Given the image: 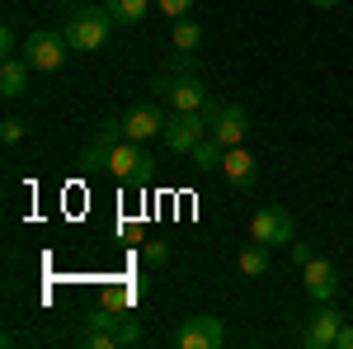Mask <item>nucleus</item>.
Wrapping results in <instances>:
<instances>
[{"label":"nucleus","instance_id":"7","mask_svg":"<svg viewBox=\"0 0 353 349\" xmlns=\"http://www.w3.org/2000/svg\"><path fill=\"white\" fill-rule=\"evenodd\" d=\"M344 330V317L334 312V302H316V312L306 317V330H301V345L306 349H334Z\"/></svg>","mask_w":353,"mask_h":349},{"label":"nucleus","instance_id":"9","mask_svg":"<svg viewBox=\"0 0 353 349\" xmlns=\"http://www.w3.org/2000/svg\"><path fill=\"white\" fill-rule=\"evenodd\" d=\"M165 113L161 104H132L123 113V137H132V142H151V137L165 133Z\"/></svg>","mask_w":353,"mask_h":349},{"label":"nucleus","instance_id":"18","mask_svg":"<svg viewBox=\"0 0 353 349\" xmlns=\"http://www.w3.org/2000/svg\"><path fill=\"white\" fill-rule=\"evenodd\" d=\"M236 269H241L245 279H264V274H269V245H245L241 255H236Z\"/></svg>","mask_w":353,"mask_h":349},{"label":"nucleus","instance_id":"4","mask_svg":"<svg viewBox=\"0 0 353 349\" xmlns=\"http://www.w3.org/2000/svg\"><path fill=\"white\" fill-rule=\"evenodd\" d=\"M212 118H217V104H212V109H203V113H174V109H170L161 142L170 147V151H174V156H189L193 147H198L203 137L212 133Z\"/></svg>","mask_w":353,"mask_h":349},{"label":"nucleus","instance_id":"14","mask_svg":"<svg viewBox=\"0 0 353 349\" xmlns=\"http://www.w3.org/2000/svg\"><path fill=\"white\" fill-rule=\"evenodd\" d=\"M28 71H33V66H28L24 57H5V66H0V95H5V100H19L28 90Z\"/></svg>","mask_w":353,"mask_h":349},{"label":"nucleus","instance_id":"1","mask_svg":"<svg viewBox=\"0 0 353 349\" xmlns=\"http://www.w3.org/2000/svg\"><path fill=\"white\" fill-rule=\"evenodd\" d=\"M151 90L174 113H203V109H212V95H208V85L198 81V71H161L151 81Z\"/></svg>","mask_w":353,"mask_h":349},{"label":"nucleus","instance_id":"22","mask_svg":"<svg viewBox=\"0 0 353 349\" xmlns=\"http://www.w3.org/2000/svg\"><path fill=\"white\" fill-rule=\"evenodd\" d=\"M156 10L170 15V24H174V19H184V15L193 10V0H156Z\"/></svg>","mask_w":353,"mask_h":349},{"label":"nucleus","instance_id":"19","mask_svg":"<svg viewBox=\"0 0 353 349\" xmlns=\"http://www.w3.org/2000/svg\"><path fill=\"white\" fill-rule=\"evenodd\" d=\"M141 260H146L151 269H165V265H170V245H165V241H146V245H141Z\"/></svg>","mask_w":353,"mask_h":349},{"label":"nucleus","instance_id":"13","mask_svg":"<svg viewBox=\"0 0 353 349\" xmlns=\"http://www.w3.org/2000/svg\"><path fill=\"white\" fill-rule=\"evenodd\" d=\"M245 133H250V113L241 104H217V118H212V137L221 147H241Z\"/></svg>","mask_w":353,"mask_h":349},{"label":"nucleus","instance_id":"17","mask_svg":"<svg viewBox=\"0 0 353 349\" xmlns=\"http://www.w3.org/2000/svg\"><path fill=\"white\" fill-rule=\"evenodd\" d=\"M189 156H193V165H198V175H212V170H221V156H226V147H221L217 137L208 133V137H203V142H198V147L189 151Z\"/></svg>","mask_w":353,"mask_h":349},{"label":"nucleus","instance_id":"15","mask_svg":"<svg viewBox=\"0 0 353 349\" xmlns=\"http://www.w3.org/2000/svg\"><path fill=\"white\" fill-rule=\"evenodd\" d=\"M104 10L113 15V24H118V28H137L141 19H146L151 0H104Z\"/></svg>","mask_w":353,"mask_h":349},{"label":"nucleus","instance_id":"5","mask_svg":"<svg viewBox=\"0 0 353 349\" xmlns=\"http://www.w3.org/2000/svg\"><path fill=\"white\" fill-rule=\"evenodd\" d=\"M66 53H71L66 33H57V28H33L19 57H24L33 71H61V66H66Z\"/></svg>","mask_w":353,"mask_h":349},{"label":"nucleus","instance_id":"21","mask_svg":"<svg viewBox=\"0 0 353 349\" xmlns=\"http://www.w3.org/2000/svg\"><path fill=\"white\" fill-rule=\"evenodd\" d=\"M19 53H24V48H19V38H14V24L5 19V24H0V57H19Z\"/></svg>","mask_w":353,"mask_h":349},{"label":"nucleus","instance_id":"2","mask_svg":"<svg viewBox=\"0 0 353 349\" xmlns=\"http://www.w3.org/2000/svg\"><path fill=\"white\" fill-rule=\"evenodd\" d=\"M113 15L104 5H81V10H71V19H66V43H71V53H99L104 43H109L113 33Z\"/></svg>","mask_w":353,"mask_h":349},{"label":"nucleus","instance_id":"3","mask_svg":"<svg viewBox=\"0 0 353 349\" xmlns=\"http://www.w3.org/2000/svg\"><path fill=\"white\" fill-rule=\"evenodd\" d=\"M118 185L128 189H146L151 185V175H156V161H151V151H146V142H132V137H123L118 147L109 151V161H104Z\"/></svg>","mask_w":353,"mask_h":349},{"label":"nucleus","instance_id":"12","mask_svg":"<svg viewBox=\"0 0 353 349\" xmlns=\"http://www.w3.org/2000/svg\"><path fill=\"white\" fill-rule=\"evenodd\" d=\"M301 283H306V297H311V302H334L339 274H334V265H330V260L311 255V260L301 265Z\"/></svg>","mask_w":353,"mask_h":349},{"label":"nucleus","instance_id":"20","mask_svg":"<svg viewBox=\"0 0 353 349\" xmlns=\"http://www.w3.org/2000/svg\"><path fill=\"white\" fill-rule=\"evenodd\" d=\"M24 118H5V123H0V142H5V147H14V142H24Z\"/></svg>","mask_w":353,"mask_h":349},{"label":"nucleus","instance_id":"23","mask_svg":"<svg viewBox=\"0 0 353 349\" xmlns=\"http://www.w3.org/2000/svg\"><path fill=\"white\" fill-rule=\"evenodd\" d=\"M288 250H292V260H297V265H306V260H311V245H306V241H292Z\"/></svg>","mask_w":353,"mask_h":349},{"label":"nucleus","instance_id":"6","mask_svg":"<svg viewBox=\"0 0 353 349\" xmlns=\"http://www.w3.org/2000/svg\"><path fill=\"white\" fill-rule=\"evenodd\" d=\"M250 236H254L259 245H269V250H288V245L297 241V232H292V213L278 208V203L259 208V213L250 217Z\"/></svg>","mask_w":353,"mask_h":349},{"label":"nucleus","instance_id":"25","mask_svg":"<svg viewBox=\"0 0 353 349\" xmlns=\"http://www.w3.org/2000/svg\"><path fill=\"white\" fill-rule=\"evenodd\" d=\"M311 5H316V10H334L339 0H311Z\"/></svg>","mask_w":353,"mask_h":349},{"label":"nucleus","instance_id":"16","mask_svg":"<svg viewBox=\"0 0 353 349\" xmlns=\"http://www.w3.org/2000/svg\"><path fill=\"white\" fill-rule=\"evenodd\" d=\"M170 43H174V53H198V48H203V24L189 19V15L174 19V24H170Z\"/></svg>","mask_w":353,"mask_h":349},{"label":"nucleus","instance_id":"11","mask_svg":"<svg viewBox=\"0 0 353 349\" xmlns=\"http://www.w3.org/2000/svg\"><path fill=\"white\" fill-rule=\"evenodd\" d=\"M221 175H226V185L236 189V194H250V189L259 185V161H254L245 147H226V156H221Z\"/></svg>","mask_w":353,"mask_h":349},{"label":"nucleus","instance_id":"24","mask_svg":"<svg viewBox=\"0 0 353 349\" xmlns=\"http://www.w3.org/2000/svg\"><path fill=\"white\" fill-rule=\"evenodd\" d=\"M334 349H353V326L344 321V330H339V340H334Z\"/></svg>","mask_w":353,"mask_h":349},{"label":"nucleus","instance_id":"10","mask_svg":"<svg viewBox=\"0 0 353 349\" xmlns=\"http://www.w3.org/2000/svg\"><path fill=\"white\" fill-rule=\"evenodd\" d=\"M123 142V118H99V128H94V137L85 142L81 151V165H90V170H104V161H109V151Z\"/></svg>","mask_w":353,"mask_h":349},{"label":"nucleus","instance_id":"8","mask_svg":"<svg viewBox=\"0 0 353 349\" xmlns=\"http://www.w3.org/2000/svg\"><path fill=\"white\" fill-rule=\"evenodd\" d=\"M221 340H226V326H221V317H189V321L174 330V349H217Z\"/></svg>","mask_w":353,"mask_h":349}]
</instances>
